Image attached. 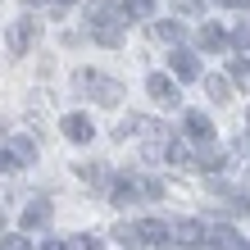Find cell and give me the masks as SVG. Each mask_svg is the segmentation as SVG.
<instances>
[{
    "instance_id": "6da1fadb",
    "label": "cell",
    "mask_w": 250,
    "mask_h": 250,
    "mask_svg": "<svg viewBox=\"0 0 250 250\" xmlns=\"http://www.w3.org/2000/svg\"><path fill=\"white\" fill-rule=\"evenodd\" d=\"M86 32H91L100 46H123L127 19H123L119 5H109V0H91V5H86Z\"/></svg>"
},
{
    "instance_id": "7a4b0ae2",
    "label": "cell",
    "mask_w": 250,
    "mask_h": 250,
    "mask_svg": "<svg viewBox=\"0 0 250 250\" xmlns=\"http://www.w3.org/2000/svg\"><path fill=\"white\" fill-rule=\"evenodd\" d=\"M78 86H91V91H86V96H96V105H105V109H114V105H119V100H123V86L119 82H114V78H105V73H78Z\"/></svg>"
},
{
    "instance_id": "3957f363",
    "label": "cell",
    "mask_w": 250,
    "mask_h": 250,
    "mask_svg": "<svg viewBox=\"0 0 250 250\" xmlns=\"http://www.w3.org/2000/svg\"><path fill=\"white\" fill-rule=\"evenodd\" d=\"M37 37H41V23L37 19H19V23L9 27V50L14 55H27V50L37 46Z\"/></svg>"
},
{
    "instance_id": "277c9868",
    "label": "cell",
    "mask_w": 250,
    "mask_h": 250,
    "mask_svg": "<svg viewBox=\"0 0 250 250\" xmlns=\"http://www.w3.org/2000/svg\"><path fill=\"white\" fill-rule=\"evenodd\" d=\"M182 132H187V137H191V141H205V146H209V141H214V123H209V119H205V114H200V109H187V114H182Z\"/></svg>"
},
{
    "instance_id": "5b68a950",
    "label": "cell",
    "mask_w": 250,
    "mask_h": 250,
    "mask_svg": "<svg viewBox=\"0 0 250 250\" xmlns=\"http://www.w3.org/2000/svg\"><path fill=\"white\" fill-rule=\"evenodd\" d=\"M146 91H150L164 109H178V86H173L164 73H150V78H146Z\"/></svg>"
},
{
    "instance_id": "8992f818",
    "label": "cell",
    "mask_w": 250,
    "mask_h": 250,
    "mask_svg": "<svg viewBox=\"0 0 250 250\" xmlns=\"http://www.w3.org/2000/svg\"><path fill=\"white\" fill-rule=\"evenodd\" d=\"M168 64H173V73H178L182 82H196V78H200V60H196L191 50H173Z\"/></svg>"
},
{
    "instance_id": "52a82bcc",
    "label": "cell",
    "mask_w": 250,
    "mask_h": 250,
    "mask_svg": "<svg viewBox=\"0 0 250 250\" xmlns=\"http://www.w3.org/2000/svg\"><path fill=\"white\" fill-rule=\"evenodd\" d=\"M196 41H200V50H223L228 46V32H223V27H218V23H200V32H196Z\"/></svg>"
},
{
    "instance_id": "ba28073f",
    "label": "cell",
    "mask_w": 250,
    "mask_h": 250,
    "mask_svg": "<svg viewBox=\"0 0 250 250\" xmlns=\"http://www.w3.org/2000/svg\"><path fill=\"white\" fill-rule=\"evenodd\" d=\"M91 132H96V127H91L86 114H68V119H64V137H68V141L82 146V141H91Z\"/></svg>"
},
{
    "instance_id": "9c48e42d",
    "label": "cell",
    "mask_w": 250,
    "mask_h": 250,
    "mask_svg": "<svg viewBox=\"0 0 250 250\" xmlns=\"http://www.w3.org/2000/svg\"><path fill=\"white\" fill-rule=\"evenodd\" d=\"M168 237H178V241H187V246H200L205 228L196 223V218H178V223H168Z\"/></svg>"
},
{
    "instance_id": "30bf717a",
    "label": "cell",
    "mask_w": 250,
    "mask_h": 250,
    "mask_svg": "<svg viewBox=\"0 0 250 250\" xmlns=\"http://www.w3.org/2000/svg\"><path fill=\"white\" fill-rule=\"evenodd\" d=\"M109 200H114V205H137V200H141V182H137V178H119V182H114V191H109Z\"/></svg>"
},
{
    "instance_id": "8fae6325",
    "label": "cell",
    "mask_w": 250,
    "mask_h": 250,
    "mask_svg": "<svg viewBox=\"0 0 250 250\" xmlns=\"http://www.w3.org/2000/svg\"><path fill=\"white\" fill-rule=\"evenodd\" d=\"M137 241L164 246V241H168V223H159V218H146V223H137Z\"/></svg>"
},
{
    "instance_id": "7c38bea8",
    "label": "cell",
    "mask_w": 250,
    "mask_h": 250,
    "mask_svg": "<svg viewBox=\"0 0 250 250\" xmlns=\"http://www.w3.org/2000/svg\"><path fill=\"white\" fill-rule=\"evenodd\" d=\"M9 155L19 159V168H27V164L37 159V141H32V137H14V141H9Z\"/></svg>"
},
{
    "instance_id": "4fadbf2b",
    "label": "cell",
    "mask_w": 250,
    "mask_h": 250,
    "mask_svg": "<svg viewBox=\"0 0 250 250\" xmlns=\"http://www.w3.org/2000/svg\"><path fill=\"white\" fill-rule=\"evenodd\" d=\"M50 218V200H37V205H27L23 218H19V228H41Z\"/></svg>"
},
{
    "instance_id": "5bb4252c",
    "label": "cell",
    "mask_w": 250,
    "mask_h": 250,
    "mask_svg": "<svg viewBox=\"0 0 250 250\" xmlns=\"http://www.w3.org/2000/svg\"><path fill=\"white\" fill-rule=\"evenodd\" d=\"M164 155L173 159V164H182V168H191V164H196V150H191L187 141H168V146H164Z\"/></svg>"
},
{
    "instance_id": "9a60e30c",
    "label": "cell",
    "mask_w": 250,
    "mask_h": 250,
    "mask_svg": "<svg viewBox=\"0 0 250 250\" xmlns=\"http://www.w3.org/2000/svg\"><path fill=\"white\" fill-rule=\"evenodd\" d=\"M119 9L132 14V19H150V14H155V0H123Z\"/></svg>"
},
{
    "instance_id": "2e32d148",
    "label": "cell",
    "mask_w": 250,
    "mask_h": 250,
    "mask_svg": "<svg viewBox=\"0 0 250 250\" xmlns=\"http://www.w3.org/2000/svg\"><path fill=\"white\" fill-rule=\"evenodd\" d=\"M205 91H209V100H218V105L232 96V91H228V78H205Z\"/></svg>"
},
{
    "instance_id": "e0dca14e",
    "label": "cell",
    "mask_w": 250,
    "mask_h": 250,
    "mask_svg": "<svg viewBox=\"0 0 250 250\" xmlns=\"http://www.w3.org/2000/svg\"><path fill=\"white\" fill-rule=\"evenodd\" d=\"M228 78H237V82H250V60L232 55V60H228Z\"/></svg>"
},
{
    "instance_id": "ac0fdd59",
    "label": "cell",
    "mask_w": 250,
    "mask_h": 250,
    "mask_svg": "<svg viewBox=\"0 0 250 250\" xmlns=\"http://www.w3.org/2000/svg\"><path fill=\"white\" fill-rule=\"evenodd\" d=\"M196 164L205 173H218V168H223V155H218V150H205V155H196Z\"/></svg>"
},
{
    "instance_id": "d6986e66",
    "label": "cell",
    "mask_w": 250,
    "mask_h": 250,
    "mask_svg": "<svg viewBox=\"0 0 250 250\" xmlns=\"http://www.w3.org/2000/svg\"><path fill=\"white\" fill-rule=\"evenodd\" d=\"M141 182V196L146 200H159V196H164V182H159V178H137Z\"/></svg>"
},
{
    "instance_id": "ffe728a7",
    "label": "cell",
    "mask_w": 250,
    "mask_h": 250,
    "mask_svg": "<svg viewBox=\"0 0 250 250\" xmlns=\"http://www.w3.org/2000/svg\"><path fill=\"white\" fill-rule=\"evenodd\" d=\"M232 46H237V50H250V27H232Z\"/></svg>"
},
{
    "instance_id": "44dd1931",
    "label": "cell",
    "mask_w": 250,
    "mask_h": 250,
    "mask_svg": "<svg viewBox=\"0 0 250 250\" xmlns=\"http://www.w3.org/2000/svg\"><path fill=\"white\" fill-rule=\"evenodd\" d=\"M178 14H205V0H178Z\"/></svg>"
},
{
    "instance_id": "7402d4cb",
    "label": "cell",
    "mask_w": 250,
    "mask_h": 250,
    "mask_svg": "<svg viewBox=\"0 0 250 250\" xmlns=\"http://www.w3.org/2000/svg\"><path fill=\"white\" fill-rule=\"evenodd\" d=\"M0 250H32V246H27V237H5Z\"/></svg>"
},
{
    "instance_id": "603a6c76",
    "label": "cell",
    "mask_w": 250,
    "mask_h": 250,
    "mask_svg": "<svg viewBox=\"0 0 250 250\" xmlns=\"http://www.w3.org/2000/svg\"><path fill=\"white\" fill-rule=\"evenodd\" d=\"M159 37H164V41H178L182 27H178V23H159Z\"/></svg>"
},
{
    "instance_id": "cb8c5ba5",
    "label": "cell",
    "mask_w": 250,
    "mask_h": 250,
    "mask_svg": "<svg viewBox=\"0 0 250 250\" xmlns=\"http://www.w3.org/2000/svg\"><path fill=\"white\" fill-rule=\"evenodd\" d=\"M232 205H237L241 214H250V191H232Z\"/></svg>"
},
{
    "instance_id": "d4e9b609",
    "label": "cell",
    "mask_w": 250,
    "mask_h": 250,
    "mask_svg": "<svg viewBox=\"0 0 250 250\" xmlns=\"http://www.w3.org/2000/svg\"><path fill=\"white\" fill-rule=\"evenodd\" d=\"M78 250H105V241L100 237H78Z\"/></svg>"
},
{
    "instance_id": "484cf974",
    "label": "cell",
    "mask_w": 250,
    "mask_h": 250,
    "mask_svg": "<svg viewBox=\"0 0 250 250\" xmlns=\"http://www.w3.org/2000/svg\"><path fill=\"white\" fill-rule=\"evenodd\" d=\"M78 173H82V178H86V182H100V178H105V173H100V168H96V164H82V168H78Z\"/></svg>"
},
{
    "instance_id": "4316f807",
    "label": "cell",
    "mask_w": 250,
    "mask_h": 250,
    "mask_svg": "<svg viewBox=\"0 0 250 250\" xmlns=\"http://www.w3.org/2000/svg\"><path fill=\"white\" fill-rule=\"evenodd\" d=\"M41 250H68L64 241H46V246H41Z\"/></svg>"
},
{
    "instance_id": "83f0119b",
    "label": "cell",
    "mask_w": 250,
    "mask_h": 250,
    "mask_svg": "<svg viewBox=\"0 0 250 250\" xmlns=\"http://www.w3.org/2000/svg\"><path fill=\"white\" fill-rule=\"evenodd\" d=\"M23 5H41V0H23Z\"/></svg>"
},
{
    "instance_id": "f1b7e54d",
    "label": "cell",
    "mask_w": 250,
    "mask_h": 250,
    "mask_svg": "<svg viewBox=\"0 0 250 250\" xmlns=\"http://www.w3.org/2000/svg\"><path fill=\"white\" fill-rule=\"evenodd\" d=\"M0 132H5V123H0Z\"/></svg>"
},
{
    "instance_id": "f546056e",
    "label": "cell",
    "mask_w": 250,
    "mask_h": 250,
    "mask_svg": "<svg viewBox=\"0 0 250 250\" xmlns=\"http://www.w3.org/2000/svg\"><path fill=\"white\" fill-rule=\"evenodd\" d=\"M246 123H250V114H246Z\"/></svg>"
}]
</instances>
